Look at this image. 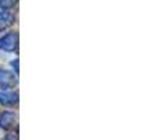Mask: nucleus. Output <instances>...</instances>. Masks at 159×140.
<instances>
[{
  "label": "nucleus",
  "mask_w": 159,
  "mask_h": 140,
  "mask_svg": "<svg viewBox=\"0 0 159 140\" xmlns=\"http://www.w3.org/2000/svg\"><path fill=\"white\" fill-rule=\"evenodd\" d=\"M18 45V34L17 32H7L0 38V49L4 52H14Z\"/></svg>",
  "instance_id": "obj_1"
},
{
  "label": "nucleus",
  "mask_w": 159,
  "mask_h": 140,
  "mask_svg": "<svg viewBox=\"0 0 159 140\" xmlns=\"http://www.w3.org/2000/svg\"><path fill=\"white\" fill-rule=\"evenodd\" d=\"M17 84V79L11 71L6 69H0V87L3 88H11Z\"/></svg>",
  "instance_id": "obj_2"
},
{
  "label": "nucleus",
  "mask_w": 159,
  "mask_h": 140,
  "mask_svg": "<svg viewBox=\"0 0 159 140\" xmlns=\"http://www.w3.org/2000/svg\"><path fill=\"white\" fill-rule=\"evenodd\" d=\"M18 102V94L14 91H0V104L6 107L17 105Z\"/></svg>",
  "instance_id": "obj_3"
},
{
  "label": "nucleus",
  "mask_w": 159,
  "mask_h": 140,
  "mask_svg": "<svg viewBox=\"0 0 159 140\" xmlns=\"http://www.w3.org/2000/svg\"><path fill=\"white\" fill-rule=\"evenodd\" d=\"M14 122H16V113L11 111H6L0 116V128L3 129H10L14 125Z\"/></svg>",
  "instance_id": "obj_4"
},
{
  "label": "nucleus",
  "mask_w": 159,
  "mask_h": 140,
  "mask_svg": "<svg viewBox=\"0 0 159 140\" xmlns=\"http://www.w3.org/2000/svg\"><path fill=\"white\" fill-rule=\"evenodd\" d=\"M14 21V16L8 11H3L0 13V28H7L8 25H11Z\"/></svg>",
  "instance_id": "obj_5"
},
{
  "label": "nucleus",
  "mask_w": 159,
  "mask_h": 140,
  "mask_svg": "<svg viewBox=\"0 0 159 140\" xmlns=\"http://www.w3.org/2000/svg\"><path fill=\"white\" fill-rule=\"evenodd\" d=\"M16 3H17V0H0V7L4 8V10H8V8L14 7Z\"/></svg>",
  "instance_id": "obj_6"
},
{
  "label": "nucleus",
  "mask_w": 159,
  "mask_h": 140,
  "mask_svg": "<svg viewBox=\"0 0 159 140\" xmlns=\"http://www.w3.org/2000/svg\"><path fill=\"white\" fill-rule=\"evenodd\" d=\"M11 66H13V69L16 70V73H18V59H16V60L11 62Z\"/></svg>",
  "instance_id": "obj_7"
},
{
  "label": "nucleus",
  "mask_w": 159,
  "mask_h": 140,
  "mask_svg": "<svg viewBox=\"0 0 159 140\" xmlns=\"http://www.w3.org/2000/svg\"><path fill=\"white\" fill-rule=\"evenodd\" d=\"M2 140H14V138H11V136H6V138H3Z\"/></svg>",
  "instance_id": "obj_8"
}]
</instances>
